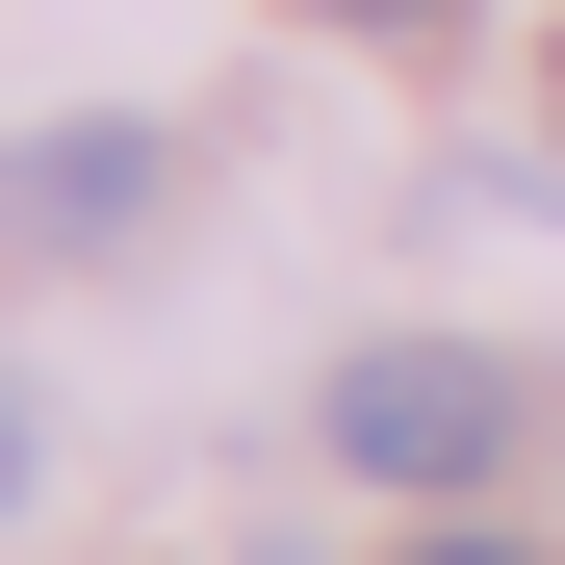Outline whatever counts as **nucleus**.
<instances>
[{
	"label": "nucleus",
	"instance_id": "f257e3e1",
	"mask_svg": "<svg viewBox=\"0 0 565 565\" xmlns=\"http://www.w3.org/2000/svg\"><path fill=\"white\" fill-rule=\"evenodd\" d=\"M514 437H540V386L462 360V334H360L334 360V489H489Z\"/></svg>",
	"mask_w": 565,
	"mask_h": 565
},
{
	"label": "nucleus",
	"instance_id": "f03ea898",
	"mask_svg": "<svg viewBox=\"0 0 565 565\" xmlns=\"http://www.w3.org/2000/svg\"><path fill=\"white\" fill-rule=\"evenodd\" d=\"M0 206H26V257H104V232L154 206V129H52L26 180H0Z\"/></svg>",
	"mask_w": 565,
	"mask_h": 565
},
{
	"label": "nucleus",
	"instance_id": "7ed1b4c3",
	"mask_svg": "<svg viewBox=\"0 0 565 565\" xmlns=\"http://www.w3.org/2000/svg\"><path fill=\"white\" fill-rule=\"evenodd\" d=\"M309 26H462V0H309Z\"/></svg>",
	"mask_w": 565,
	"mask_h": 565
},
{
	"label": "nucleus",
	"instance_id": "20e7f679",
	"mask_svg": "<svg viewBox=\"0 0 565 565\" xmlns=\"http://www.w3.org/2000/svg\"><path fill=\"white\" fill-rule=\"evenodd\" d=\"M0 514H26V386H0Z\"/></svg>",
	"mask_w": 565,
	"mask_h": 565
},
{
	"label": "nucleus",
	"instance_id": "39448f33",
	"mask_svg": "<svg viewBox=\"0 0 565 565\" xmlns=\"http://www.w3.org/2000/svg\"><path fill=\"white\" fill-rule=\"evenodd\" d=\"M412 565H514V540H412Z\"/></svg>",
	"mask_w": 565,
	"mask_h": 565
}]
</instances>
